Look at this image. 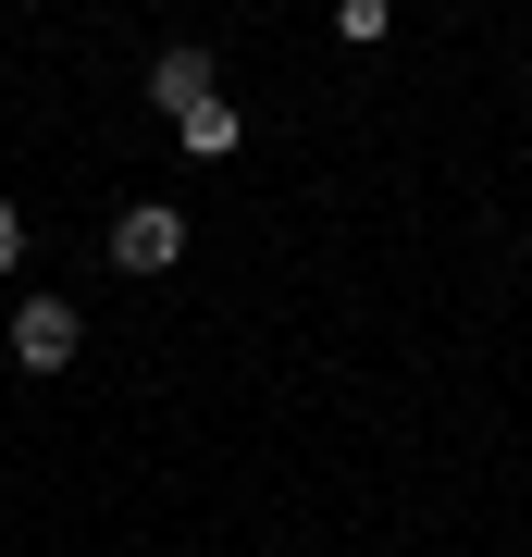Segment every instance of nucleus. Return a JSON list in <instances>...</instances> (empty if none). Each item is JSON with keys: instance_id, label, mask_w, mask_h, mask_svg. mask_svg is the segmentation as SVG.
Returning a JSON list of instances; mask_svg holds the SVG:
<instances>
[{"instance_id": "nucleus-1", "label": "nucleus", "mask_w": 532, "mask_h": 557, "mask_svg": "<svg viewBox=\"0 0 532 557\" xmlns=\"http://www.w3.org/2000/svg\"><path fill=\"white\" fill-rule=\"evenodd\" d=\"M75 347H87V310L75 298H25L13 310V359H25V372H75Z\"/></svg>"}, {"instance_id": "nucleus-2", "label": "nucleus", "mask_w": 532, "mask_h": 557, "mask_svg": "<svg viewBox=\"0 0 532 557\" xmlns=\"http://www.w3.org/2000/svg\"><path fill=\"white\" fill-rule=\"evenodd\" d=\"M174 260H186V223H174V211H161V199L112 223V273H174Z\"/></svg>"}, {"instance_id": "nucleus-3", "label": "nucleus", "mask_w": 532, "mask_h": 557, "mask_svg": "<svg viewBox=\"0 0 532 557\" xmlns=\"http://www.w3.org/2000/svg\"><path fill=\"white\" fill-rule=\"evenodd\" d=\"M149 100H161V124H186L198 100H223V87H211V62H198V50H161V62H149Z\"/></svg>"}, {"instance_id": "nucleus-4", "label": "nucleus", "mask_w": 532, "mask_h": 557, "mask_svg": "<svg viewBox=\"0 0 532 557\" xmlns=\"http://www.w3.org/2000/svg\"><path fill=\"white\" fill-rule=\"evenodd\" d=\"M174 149H186V161H236V149H248V112H236V100H198V112L174 124Z\"/></svg>"}, {"instance_id": "nucleus-5", "label": "nucleus", "mask_w": 532, "mask_h": 557, "mask_svg": "<svg viewBox=\"0 0 532 557\" xmlns=\"http://www.w3.org/2000/svg\"><path fill=\"white\" fill-rule=\"evenodd\" d=\"M384 25H396V0H335V38H347V50H372Z\"/></svg>"}, {"instance_id": "nucleus-6", "label": "nucleus", "mask_w": 532, "mask_h": 557, "mask_svg": "<svg viewBox=\"0 0 532 557\" xmlns=\"http://www.w3.org/2000/svg\"><path fill=\"white\" fill-rule=\"evenodd\" d=\"M13 260H25V211L0 199V273H13Z\"/></svg>"}]
</instances>
